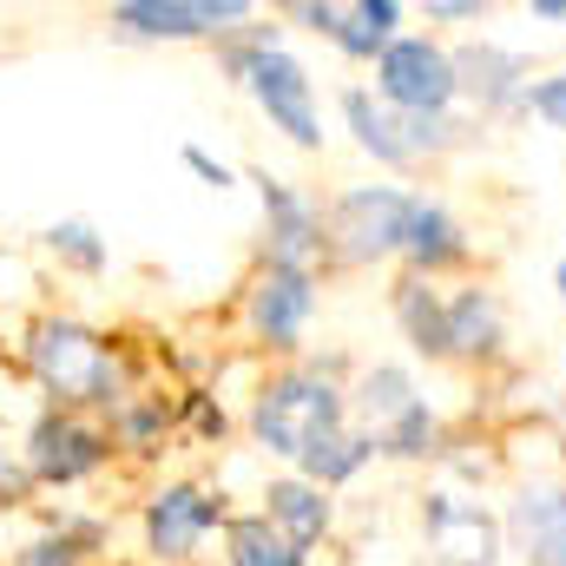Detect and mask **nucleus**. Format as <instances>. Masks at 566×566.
<instances>
[{
  "label": "nucleus",
  "instance_id": "7ed1b4c3",
  "mask_svg": "<svg viewBox=\"0 0 566 566\" xmlns=\"http://www.w3.org/2000/svg\"><path fill=\"white\" fill-rule=\"evenodd\" d=\"M231 73L251 86V99L264 106V119H271V126H277L290 145H303V151H316V145H323V119H316L310 73H303V66L283 53L271 27H264L251 46H231Z\"/></svg>",
  "mask_w": 566,
  "mask_h": 566
},
{
  "label": "nucleus",
  "instance_id": "473e14b6",
  "mask_svg": "<svg viewBox=\"0 0 566 566\" xmlns=\"http://www.w3.org/2000/svg\"><path fill=\"white\" fill-rule=\"evenodd\" d=\"M534 20H566V0H534Z\"/></svg>",
  "mask_w": 566,
  "mask_h": 566
},
{
  "label": "nucleus",
  "instance_id": "c85d7f7f",
  "mask_svg": "<svg viewBox=\"0 0 566 566\" xmlns=\"http://www.w3.org/2000/svg\"><path fill=\"white\" fill-rule=\"evenodd\" d=\"M33 488V468L27 461H7V448H0V501H20Z\"/></svg>",
  "mask_w": 566,
  "mask_h": 566
},
{
  "label": "nucleus",
  "instance_id": "72a5a7b5",
  "mask_svg": "<svg viewBox=\"0 0 566 566\" xmlns=\"http://www.w3.org/2000/svg\"><path fill=\"white\" fill-rule=\"evenodd\" d=\"M554 441H560V461H566V402H554Z\"/></svg>",
  "mask_w": 566,
  "mask_h": 566
},
{
  "label": "nucleus",
  "instance_id": "423d86ee",
  "mask_svg": "<svg viewBox=\"0 0 566 566\" xmlns=\"http://www.w3.org/2000/svg\"><path fill=\"white\" fill-rule=\"evenodd\" d=\"M422 534H428V554L441 566H494L501 560V521L461 494H428L422 501Z\"/></svg>",
  "mask_w": 566,
  "mask_h": 566
},
{
  "label": "nucleus",
  "instance_id": "20e7f679",
  "mask_svg": "<svg viewBox=\"0 0 566 566\" xmlns=\"http://www.w3.org/2000/svg\"><path fill=\"white\" fill-rule=\"evenodd\" d=\"M416 205H422V198H409V191H396V185H356V191H343V198L329 205L323 244H329L343 264H382V258H396V251L409 244Z\"/></svg>",
  "mask_w": 566,
  "mask_h": 566
},
{
  "label": "nucleus",
  "instance_id": "4468645a",
  "mask_svg": "<svg viewBox=\"0 0 566 566\" xmlns=\"http://www.w3.org/2000/svg\"><path fill=\"white\" fill-rule=\"evenodd\" d=\"M264 521L277 527L290 547L310 554V547L329 534V501H323L316 481H271V494H264Z\"/></svg>",
  "mask_w": 566,
  "mask_h": 566
},
{
  "label": "nucleus",
  "instance_id": "412c9836",
  "mask_svg": "<svg viewBox=\"0 0 566 566\" xmlns=\"http://www.w3.org/2000/svg\"><path fill=\"white\" fill-rule=\"evenodd\" d=\"M231 566H310V554L290 547L264 514H251V521H231Z\"/></svg>",
  "mask_w": 566,
  "mask_h": 566
},
{
  "label": "nucleus",
  "instance_id": "f3484780",
  "mask_svg": "<svg viewBox=\"0 0 566 566\" xmlns=\"http://www.w3.org/2000/svg\"><path fill=\"white\" fill-rule=\"evenodd\" d=\"M396 20H402L396 0H356V7H336L329 40H336L349 60H382V53L396 46Z\"/></svg>",
  "mask_w": 566,
  "mask_h": 566
},
{
  "label": "nucleus",
  "instance_id": "6e6552de",
  "mask_svg": "<svg viewBox=\"0 0 566 566\" xmlns=\"http://www.w3.org/2000/svg\"><path fill=\"white\" fill-rule=\"evenodd\" d=\"M218 501L205 494V488H191V481H178V488H165L151 507H145V547L158 554V560H191L198 547H205V534L218 527Z\"/></svg>",
  "mask_w": 566,
  "mask_h": 566
},
{
  "label": "nucleus",
  "instance_id": "f8f14e48",
  "mask_svg": "<svg viewBox=\"0 0 566 566\" xmlns=\"http://www.w3.org/2000/svg\"><path fill=\"white\" fill-rule=\"evenodd\" d=\"M258 191H264V231H271V264H296V271H310V258L323 251V211L296 191V185H283V178H258Z\"/></svg>",
  "mask_w": 566,
  "mask_h": 566
},
{
  "label": "nucleus",
  "instance_id": "f257e3e1",
  "mask_svg": "<svg viewBox=\"0 0 566 566\" xmlns=\"http://www.w3.org/2000/svg\"><path fill=\"white\" fill-rule=\"evenodd\" d=\"M251 428H258V441H264L271 454L303 461L310 448H323L329 434H343V396L329 389V376L290 369V376H271V382L258 389Z\"/></svg>",
  "mask_w": 566,
  "mask_h": 566
},
{
  "label": "nucleus",
  "instance_id": "a878e982",
  "mask_svg": "<svg viewBox=\"0 0 566 566\" xmlns=\"http://www.w3.org/2000/svg\"><path fill=\"white\" fill-rule=\"evenodd\" d=\"M13 566H80V547L66 541V534H53V541H33V547H20Z\"/></svg>",
  "mask_w": 566,
  "mask_h": 566
},
{
  "label": "nucleus",
  "instance_id": "dca6fc26",
  "mask_svg": "<svg viewBox=\"0 0 566 566\" xmlns=\"http://www.w3.org/2000/svg\"><path fill=\"white\" fill-rule=\"evenodd\" d=\"M409 264H416V277H434V271H454V264H468V231L441 211V205H416V224H409Z\"/></svg>",
  "mask_w": 566,
  "mask_h": 566
},
{
  "label": "nucleus",
  "instance_id": "a211bd4d",
  "mask_svg": "<svg viewBox=\"0 0 566 566\" xmlns=\"http://www.w3.org/2000/svg\"><path fill=\"white\" fill-rule=\"evenodd\" d=\"M356 409H363L369 434L382 441V434L402 422L409 409H422V396H416V376H409V369H396V363L369 369V376H363V389H356Z\"/></svg>",
  "mask_w": 566,
  "mask_h": 566
},
{
  "label": "nucleus",
  "instance_id": "bb28decb",
  "mask_svg": "<svg viewBox=\"0 0 566 566\" xmlns=\"http://www.w3.org/2000/svg\"><path fill=\"white\" fill-rule=\"evenodd\" d=\"M119 441H133V448H145V441H151V434H158V428H165V409H119Z\"/></svg>",
  "mask_w": 566,
  "mask_h": 566
},
{
  "label": "nucleus",
  "instance_id": "2f4dec72",
  "mask_svg": "<svg viewBox=\"0 0 566 566\" xmlns=\"http://www.w3.org/2000/svg\"><path fill=\"white\" fill-rule=\"evenodd\" d=\"M191 416H198V428H205V434H224V409H211V402H191Z\"/></svg>",
  "mask_w": 566,
  "mask_h": 566
},
{
  "label": "nucleus",
  "instance_id": "9b49d317",
  "mask_svg": "<svg viewBox=\"0 0 566 566\" xmlns=\"http://www.w3.org/2000/svg\"><path fill=\"white\" fill-rule=\"evenodd\" d=\"M310 310H316V283L296 264H271L258 290H251V329L271 343V349H296L303 329H310Z\"/></svg>",
  "mask_w": 566,
  "mask_h": 566
},
{
  "label": "nucleus",
  "instance_id": "1a4fd4ad",
  "mask_svg": "<svg viewBox=\"0 0 566 566\" xmlns=\"http://www.w3.org/2000/svg\"><path fill=\"white\" fill-rule=\"evenodd\" d=\"M244 0H126L113 7V27L139 33V40H191V33H231V20H244Z\"/></svg>",
  "mask_w": 566,
  "mask_h": 566
},
{
  "label": "nucleus",
  "instance_id": "6ab92c4d",
  "mask_svg": "<svg viewBox=\"0 0 566 566\" xmlns=\"http://www.w3.org/2000/svg\"><path fill=\"white\" fill-rule=\"evenodd\" d=\"M396 316H402V336L422 356H448V296H434L428 277L396 283Z\"/></svg>",
  "mask_w": 566,
  "mask_h": 566
},
{
  "label": "nucleus",
  "instance_id": "c756f323",
  "mask_svg": "<svg viewBox=\"0 0 566 566\" xmlns=\"http://www.w3.org/2000/svg\"><path fill=\"white\" fill-rule=\"evenodd\" d=\"M527 566H566V521L547 534V541H534V547H527Z\"/></svg>",
  "mask_w": 566,
  "mask_h": 566
},
{
  "label": "nucleus",
  "instance_id": "0eeeda50",
  "mask_svg": "<svg viewBox=\"0 0 566 566\" xmlns=\"http://www.w3.org/2000/svg\"><path fill=\"white\" fill-rule=\"evenodd\" d=\"M99 461H106V434H99V428H86V422H73L66 409L40 416L33 434H27V468H33V481L66 488V481H86Z\"/></svg>",
  "mask_w": 566,
  "mask_h": 566
},
{
  "label": "nucleus",
  "instance_id": "2eb2a0df",
  "mask_svg": "<svg viewBox=\"0 0 566 566\" xmlns=\"http://www.w3.org/2000/svg\"><path fill=\"white\" fill-rule=\"evenodd\" d=\"M494 349H501V303H494V290H461V296H448V356L481 363V356H494Z\"/></svg>",
  "mask_w": 566,
  "mask_h": 566
},
{
  "label": "nucleus",
  "instance_id": "cd10ccee",
  "mask_svg": "<svg viewBox=\"0 0 566 566\" xmlns=\"http://www.w3.org/2000/svg\"><path fill=\"white\" fill-rule=\"evenodd\" d=\"M185 165H191V171H198V178H205V185H218V191H224V185H231V165H218V158H211V151H205V145H185Z\"/></svg>",
  "mask_w": 566,
  "mask_h": 566
},
{
  "label": "nucleus",
  "instance_id": "f704fd0d",
  "mask_svg": "<svg viewBox=\"0 0 566 566\" xmlns=\"http://www.w3.org/2000/svg\"><path fill=\"white\" fill-rule=\"evenodd\" d=\"M554 290H560V310H566V251H560V264H554Z\"/></svg>",
  "mask_w": 566,
  "mask_h": 566
},
{
  "label": "nucleus",
  "instance_id": "5701e85b",
  "mask_svg": "<svg viewBox=\"0 0 566 566\" xmlns=\"http://www.w3.org/2000/svg\"><path fill=\"white\" fill-rule=\"evenodd\" d=\"M382 448H389L396 461H422V454H441V422L428 416V402H422V409H409L402 422L389 428V434H382Z\"/></svg>",
  "mask_w": 566,
  "mask_h": 566
},
{
  "label": "nucleus",
  "instance_id": "9d476101",
  "mask_svg": "<svg viewBox=\"0 0 566 566\" xmlns=\"http://www.w3.org/2000/svg\"><path fill=\"white\" fill-rule=\"evenodd\" d=\"M454 86L481 106V113H507V106H527V53H507L494 40H468L454 46Z\"/></svg>",
  "mask_w": 566,
  "mask_h": 566
},
{
  "label": "nucleus",
  "instance_id": "aec40b11",
  "mask_svg": "<svg viewBox=\"0 0 566 566\" xmlns=\"http://www.w3.org/2000/svg\"><path fill=\"white\" fill-rule=\"evenodd\" d=\"M560 521H566V488H554V481H527V488L514 494L507 534H514L521 547H534V541H547Z\"/></svg>",
  "mask_w": 566,
  "mask_h": 566
},
{
  "label": "nucleus",
  "instance_id": "ddd939ff",
  "mask_svg": "<svg viewBox=\"0 0 566 566\" xmlns=\"http://www.w3.org/2000/svg\"><path fill=\"white\" fill-rule=\"evenodd\" d=\"M343 119H349V133H356V145H363L369 158H382V165H409V158H416L409 119H402L396 106H382L376 93L349 86V93H343Z\"/></svg>",
  "mask_w": 566,
  "mask_h": 566
},
{
  "label": "nucleus",
  "instance_id": "39448f33",
  "mask_svg": "<svg viewBox=\"0 0 566 566\" xmlns=\"http://www.w3.org/2000/svg\"><path fill=\"white\" fill-rule=\"evenodd\" d=\"M376 99L396 106L402 119H434L461 99L454 86V53L428 33H396V46L376 60Z\"/></svg>",
  "mask_w": 566,
  "mask_h": 566
},
{
  "label": "nucleus",
  "instance_id": "393cba45",
  "mask_svg": "<svg viewBox=\"0 0 566 566\" xmlns=\"http://www.w3.org/2000/svg\"><path fill=\"white\" fill-rule=\"evenodd\" d=\"M521 113H534V119H547L554 133H566V66L554 80H534V86H527V106H521Z\"/></svg>",
  "mask_w": 566,
  "mask_h": 566
},
{
  "label": "nucleus",
  "instance_id": "7c9ffc66",
  "mask_svg": "<svg viewBox=\"0 0 566 566\" xmlns=\"http://www.w3.org/2000/svg\"><path fill=\"white\" fill-rule=\"evenodd\" d=\"M434 20H481V0H434Z\"/></svg>",
  "mask_w": 566,
  "mask_h": 566
},
{
  "label": "nucleus",
  "instance_id": "f03ea898",
  "mask_svg": "<svg viewBox=\"0 0 566 566\" xmlns=\"http://www.w3.org/2000/svg\"><path fill=\"white\" fill-rule=\"evenodd\" d=\"M27 363H33V376L46 382V396H60V402H99V409H113V402H119V389H126L119 356H113L93 329L60 323V316L33 329Z\"/></svg>",
  "mask_w": 566,
  "mask_h": 566
},
{
  "label": "nucleus",
  "instance_id": "b1692460",
  "mask_svg": "<svg viewBox=\"0 0 566 566\" xmlns=\"http://www.w3.org/2000/svg\"><path fill=\"white\" fill-rule=\"evenodd\" d=\"M46 244H53L73 271H106V244H99V231H93V224H80V218L53 224V231H46Z\"/></svg>",
  "mask_w": 566,
  "mask_h": 566
},
{
  "label": "nucleus",
  "instance_id": "4be33fe9",
  "mask_svg": "<svg viewBox=\"0 0 566 566\" xmlns=\"http://www.w3.org/2000/svg\"><path fill=\"white\" fill-rule=\"evenodd\" d=\"M369 454H376V434H329L323 448H310V454H303V481L336 488V481L363 474V461H369Z\"/></svg>",
  "mask_w": 566,
  "mask_h": 566
}]
</instances>
